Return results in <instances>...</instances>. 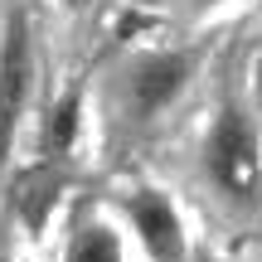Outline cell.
Segmentation results:
<instances>
[{
    "label": "cell",
    "instance_id": "obj_1",
    "mask_svg": "<svg viewBox=\"0 0 262 262\" xmlns=\"http://www.w3.org/2000/svg\"><path fill=\"white\" fill-rule=\"evenodd\" d=\"M204 175L233 199L257 194V185H262V141H257V126L243 107L228 102L209 122V131H204Z\"/></svg>",
    "mask_w": 262,
    "mask_h": 262
},
{
    "label": "cell",
    "instance_id": "obj_2",
    "mask_svg": "<svg viewBox=\"0 0 262 262\" xmlns=\"http://www.w3.org/2000/svg\"><path fill=\"white\" fill-rule=\"evenodd\" d=\"M189 78H194V58L180 54V49H150V54H136L122 68V117L131 126H150L170 112V107L185 97Z\"/></svg>",
    "mask_w": 262,
    "mask_h": 262
},
{
    "label": "cell",
    "instance_id": "obj_3",
    "mask_svg": "<svg viewBox=\"0 0 262 262\" xmlns=\"http://www.w3.org/2000/svg\"><path fill=\"white\" fill-rule=\"evenodd\" d=\"M117 219L126 224L141 262H194L185 214L160 185H131L117 199Z\"/></svg>",
    "mask_w": 262,
    "mask_h": 262
},
{
    "label": "cell",
    "instance_id": "obj_4",
    "mask_svg": "<svg viewBox=\"0 0 262 262\" xmlns=\"http://www.w3.org/2000/svg\"><path fill=\"white\" fill-rule=\"evenodd\" d=\"M29 73H34V54H29V25L25 15L5 19V39H0V150L10 146V131H15L19 112H25L29 97Z\"/></svg>",
    "mask_w": 262,
    "mask_h": 262
},
{
    "label": "cell",
    "instance_id": "obj_5",
    "mask_svg": "<svg viewBox=\"0 0 262 262\" xmlns=\"http://www.w3.org/2000/svg\"><path fill=\"white\" fill-rule=\"evenodd\" d=\"M63 262H126V224L112 214H83L63 243Z\"/></svg>",
    "mask_w": 262,
    "mask_h": 262
},
{
    "label": "cell",
    "instance_id": "obj_6",
    "mask_svg": "<svg viewBox=\"0 0 262 262\" xmlns=\"http://www.w3.org/2000/svg\"><path fill=\"white\" fill-rule=\"evenodd\" d=\"M78 136H83V93L68 88V93L54 97L44 126H39V150H44V160H49V165L68 160V156H73V146H78Z\"/></svg>",
    "mask_w": 262,
    "mask_h": 262
},
{
    "label": "cell",
    "instance_id": "obj_7",
    "mask_svg": "<svg viewBox=\"0 0 262 262\" xmlns=\"http://www.w3.org/2000/svg\"><path fill=\"white\" fill-rule=\"evenodd\" d=\"M248 83H253V97H257V107H262V49H257L253 68H248Z\"/></svg>",
    "mask_w": 262,
    "mask_h": 262
},
{
    "label": "cell",
    "instance_id": "obj_8",
    "mask_svg": "<svg viewBox=\"0 0 262 262\" xmlns=\"http://www.w3.org/2000/svg\"><path fill=\"white\" fill-rule=\"evenodd\" d=\"M189 10H194V15H214V10H224L228 0H185Z\"/></svg>",
    "mask_w": 262,
    "mask_h": 262
},
{
    "label": "cell",
    "instance_id": "obj_9",
    "mask_svg": "<svg viewBox=\"0 0 262 262\" xmlns=\"http://www.w3.org/2000/svg\"><path fill=\"white\" fill-rule=\"evenodd\" d=\"M0 262H15V257H10V253H5V248H0Z\"/></svg>",
    "mask_w": 262,
    "mask_h": 262
}]
</instances>
